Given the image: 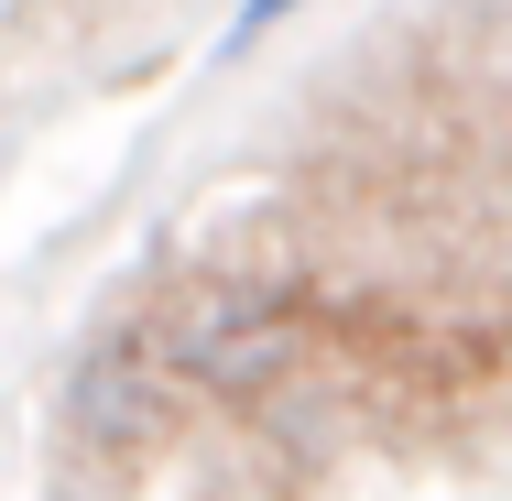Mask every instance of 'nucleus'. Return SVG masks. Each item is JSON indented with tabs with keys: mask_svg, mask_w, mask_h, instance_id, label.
Returning <instances> with one entry per match:
<instances>
[{
	"mask_svg": "<svg viewBox=\"0 0 512 501\" xmlns=\"http://www.w3.org/2000/svg\"><path fill=\"white\" fill-rule=\"evenodd\" d=\"M153 360H164V382H186V393L251 403V393H273V382L306 360V316L284 295H262V284H197V295H175Z\"/></svg>",
	"mask_w": 512,
	"mask_h": 501,
	"instance_id": "1",
	"label": "nucleus"
},
{
	"mask_svg": "<svg viewBox=\"0 0 512 501\" xmlns=\"http://www.w3.org/2000/svg\"><path fill=\"white\" fill-rule=\"evenodd\" d=\"M284 11H306V0H240V11H229V55H240V44H262Z\"/></svg>",
	"mask_w": 512,
	"mask_h": 501,
	"instance_id": "4",
	"label": "nucleus"
},
{
	"mask_svg": "<svg viewBox=\"0 0 512 501\" xmlns=\"http://www.w3.org/2000/svg\"><path fill=\"white\" fill-rule=\"evenodd\" d=\"M175 425V382L153 360V338H99L77 371H66V447L99 458V469H131L142 447H164Z\"/></svg>",
	"mask_w": 512,
	"mask_h": 501,
	"instance_id": "2",
	"label": "nucleus"
},
{
	"mask_svg": "<svg viewBox=\"0 0 512 501\" xmlns=\"http://www.w3.org/2000/svg\"><path fill=\"white\" fill-rule=\"evenodd\" d=\"M44 501H120V491L99 480V458H66V469L44 480Z\"/></svg>",
	"mask_w": 512,
	"mask_h": 501,
	"instance_id": "3",
	"label": "nucleus"
}]
</instances>
